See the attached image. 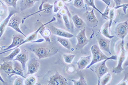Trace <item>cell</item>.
I'll return each mask as SVG.
<instances>
[{
    "label": "cell",
    "mask_w": 128,
    "mask_h": 85,
    "mask_svg": "<svg viewBox=\"0 0 128 85\" xmlns=\"http://www.w3.org/2000/svg\"><path fill=\"white\" fill-rule=\"evenodd\" d=\"M0 69L5 72L10 77L15 75L13 68V61H4L3 64H0Z\"/></svg>",
    "instance_id": "cell-13"
},
{
    "label": "cell",
    "mask_w": 128,
    "mask_h": 85,
    "mask_svg": "<svg viewBox=\"0 0 128 85\" xmlns=\"http://www.w3.org/2000/svg\"><path fill=\"white\" fill-rule=\"evenodd\" d=\"M109 31H110V28H109V21H108L102 26V30H101V33H102L103 36H104L105 38L109 39H113L114 38V36L110 35V32H109Z\"/></svg>",
    "instance_id": "cell-21"
},
{
    "label": "cell",
    "mask_w": 128,
    "mask_h": 85,
    "mask_svg": "<svg viewBox=\"0 0 128 85\" xmlns=\"http://www.w3.org/2000/svg\"><path fill=\"white\" fill-rule=\"evenodd\" d=\"M22 23V19L20 16H18L17 15H13L10 18V19L8 23V26L9 27L13 29L14 30H15L16 31L18 32V33L21 34L22 36L26 38V35L22 31L21 29L20 28V24Z\"/></svg>",
    "instance_id": "cell-4"
},
{
    "label": "cell",
    "mask_w": 128,
    "mask_h": 85,
    "mask_svg": "<svg viewBox=\"0 0 128 85\" xmlns=\"http://www.w3.org/2000/svg\"><path fill=\"white\" fill-rule=\"evenodd\" d=\"M47 2H48V0H42V2H41L40 5V7H39V10H42L43 4L47 3Z\"/></svg>",
    "instance_id": "cell-40"
},
{
    "label": "cell",
    "mask_w": 128,
    "mask_h": 85,
    "mask_svg": "<svg viewBox=\"0 0 128 85\" xmlns=\"http://www.w3.org/2000/svg\"><path fill=\"white\" fill-rule=\"evenodd\" d=\"M24 78L22 77H18V78H16L15 81H14V82L13 83V85H24Z\"/></svg>",
    "instance_id": "cell-36"
},
{
    "label": "cell",
    "mask_w": 128,
    "mask_h": 85,
    "mask_svg": "<svg viewBox=\"0 0 128 85\" xmlns=\"http://www.w3.org/2000/svg\"><path fill=\"white\" fill-rule=\"evenodd\" d=\"M25 38V37H23L21 35H15V36H14L13 38V41H12L11 44L9 47L5 48L4 49V51L0 53V55L7 52L10 51L11 49H13L16 48L20 47V44H21L22 41H24Z\"/></svg>",
    "instance_id": "cell-8"
},
{
    "label": "cell",
    "mask_w": 128,
    "mask_h": 85,
    "mask_svg": "<svg viewBox=\"0 0 128 85\" xmlns=\"http://www.w3.org/2000/svg\"><path fill=\"white\" fill-rule=\"evenodd\" d=\"M32 51L39 59H44L50 57L56 54L58 52L56 49L47 47H39L32 49Z\"/></svg>",
    "instance_id": "cell-2"
},
{
    "label": "cell",
    "mask_w": 128,
    "mask_h": 85,
    "mask_svg": "<svg viewBox=\"0 0 128 85\" xmlns=\"http://www.w3.org/2000/svg\"><path fill=\"white\" fill-rule=\"evenodd\" d=\"M112 74L110 73H107L105 74H104L102 78H100V81L98 83V85H108L109 82L112 80Z\"/></svg>",
    "instance_id": "cell-26"
},
{
    "label": "cell",
    "mask_w": 128,
    "mask_h": 85,
    "mask_svg": "<svg viewBox=\"0 0 128 85\" xmlns=\"http://www.w3.org/2000/svg\"><path fill=\"white\" fill-rule=\"evenodd\" d=\"M72 21L76 27L78 29H82V28L85 27V22L79 15H76V14L72 16Z\"/></svg>",
    "instance_id": "cell-22"
},
{
    "label": "cell",
    "mask_w": 128,
    "mask_h": 85,
    "mask_svg": "<svg viewBox=\"0 0 128 85\" xmlns=\"http://www.w3.org/2000/svg\"><path fill=\"white\" fill-rule=\"evenodd\" d=\"M120 7H123L125 13V14L126 13V11L127 8H128V4H127V3L124 4L123 5H119V6H116V7H114V9H115L116 10H117V9H120Z\"/></svg>",
    "instance_id": "cell-39"
},
{
    "label": "cell",
    "mask_w": 128,
    "mask_h": 85,
    "mask_svg": "<svg viewBox=\"0 0 128 85\" xmlns=\"http://www.w3.org/2000/svg\"><path fill=\"white\" fill-rule=\"evenodd\" d=\"M108 59L103 60L102 63L99 65L98 67L96 68L95 72L97 76L98 77V83L100 81V78L107 73L109 72V69L106 66V62L108 61Z\"/></svg>",
    "instance_id": "cell-10"
},
{
    "label": "cell",
    "mask_w": 128,
    "mask_h": 85,
    "mask_svg": "<svg viewBox=\"0 0 128 85\" xmlns=\"http://www.w3.org/2000/svg\"><path fill=\"white\" fill-rule=\"evenodd\" d=\"M114 2L116 5V6H117L121 5L122 0H114Z\"/></svg>",
    "instance_id": "cell-43"
},
{
    "label": "cell",
    "mask_w": 128,
    "mask_h": 85,
    "mask_svg": "<svg viewBox=\"0 0 128 85\" xmlns=\"http://www.w3.org/2000/svg\"><path fill=\"white\" fill-rule=\"evenodd\" d=\"M40 68V64L36 59H32L28 62V75H34L38 72Z\"/></svg>",
    "instance_id": "cell-9"
},
{
    "label": "cell",
    "mask_w": 128,
    "mask_h": 85,
    "mask_svg": "<svg viewBox=\"0 0 128 85\" xmlns=\"http://www.w3.org/2000/svg\"><path fill=\"white\" fill-rule=\"evenodd\" d=\"M84 3H85L86 5L88 6L92 7L94 9H95L96 11H98L99 13H100L101 15L104 17V14H103V13H102L100 10H99L98 9V7L96 6L95 3H94V0H84Z\"/></svg>",
    "instance_id": "cell-31"
},
{
    "label": "cell",
    "mask_w": 128,
    "mask_h": 85,
    "mask_svg": "<svg viewBox=\"0 0 128 85\" xmlns=\"http://www.w3.org/2000/svg\"><path fill=\"white\" fill-rule=\"evenodd\" d=\"M2 48H3V47H2L0 46V49H2Z\"/></svg>",
    "instance_id": "cell-46"
},
{
    "label": "cell",
    "mask_w": 128,
    "mask_h": 85,
    "mask_svg": "<svg viewBox=\"0 0 128 85\" xmlns=\"http://www.w3.org/2000/svg\"><path fill=\"white\" fill-rule=\"evenodd\" d=\"M40 1V0H21L20 2V11H22L30 9L34 6L35 3Z\"/></svg>",
    "instance_id": "cell-18"
},
{
    "label": "cell",
    "mask_w": 128,
    "mask_h": 85,
    "mask_svg": "<svg viewBox=\"0 0 128 85\" xmlns=\"http://www.w3.org/2000/svg\"><path fill=\"white\" fill-rule=\"evenodd\" d=\"M128 21L121 22L118 24L115 29V33L119 38L122 40H124L125 37L127 36L128 33Z\"/></svg>",
    "instance_id": "cell-7"
},
{
    "label": "cell",
    "mask_w": 128,
    "mask_h": 85,
    "mask_svg": "<svg viewBox=\"0 0 128 85\" xmlns=\"http://www.w3.org/2000/svg\"><path fill=\"white\" fill-rule=\"evenodd\" d=\"M124 45V40H122L120 44V52L119 56L117 58L118 64L113 70V72L115 74L121 73L124 70V68H123V64L126 58V54L128 52L126 51Z\"/></svg>",
    "instance_id": "cell-3"
},
{
    "label": "cell",
    "mask_w": 128,
    "mask_h": 85,
    "mask_svg": "<svg viewBox=\"0 0 128 85\" xmlns=\"http://www.w3.org/2000/svg\"><path fill=\"white\" fill-rule=\"evenodd\" d=\"M74 6L78 9H82L85 7L84 0H74Z\"/></svg>",
    "instance_id": "cell-33"
},
{
    "label": "cell",
    "mask_w": 128,
    "mask_h": 85,
    "mask_svg": "<svg viewBox=\"0 0 128 85\" xmlns=\"http://www.w3.org/2000/svg\"><path fill=\"white\" fill-rule=\"evenodd\" d=\"M48 84L50 85H68L67 79L58 72L51 76L49 78Z\"/></svg>",
    "instance_id": "cell-5"
},
{
    "label": "cell",
    "mask_w": 128,
    "mask_h": 85,
    "mask_svg": "<svg viewBox=\"0 0 128 85\" xmlns=\"http://www.w3.org/2000/svg\"><path fill=\"white\" fill-rule=\"evenodd\" d=\"M16 13H17V12H16V10H10L9 15H8V16L5 18V20L1 23V24H0V39H1L2 36V35L5 32L6 28L8 25V23H9L10 18H11L12 16L15 15Z\"/></svg>",
    "instance_id": "cell-15"
},
{
    "label": "cell",
    "mask_w": 128,
    "mask_h": 85,
    "mask_svg": "<svg viewBox=\"0 0 128 85\" xmlns=\"http://www.w3.org/2000/svg\"><path fill=\"white\" fill-rule=\"evenodd\" d=\"M68 13H69V12ZM68 13L64 14V15H62V17H63V19L64 20V24L66 27V28L67 29H70L71 25H70V17L68 15Z\"/></svg>",
    "instance_id": "cell-34"
},
{
    "label": "cell",
    "mask_w": 128,
    "mask_h": 85,
    "mask_svg": "<svg viewBox=\"0 0 128 85\" xmlns=\"http://www.w3.org/2000/svg\"><path fill=\"white\" fill-rule=\"evenodd\" d=\"M0 81H1L2 83L4 85L6 84V82L4 80V78H2V76L1 75V74H0Z\"/></svg>",
    "instance_id": "cell-44"
},
{
    "label": "cell",
    "mask_w": 128,
    "mask_h": 85,
    "mask_svg": "<svg viewBox=\"0 0 128 85\" xmlns=\"http://www.w3.org/2000/svg\"><path fill=\"white\" fill-rule=\"evenodd\" d=\"M29 60V53L26 50H24L18 54L13 60V61H18L21 64L24 70H25L26 64Z\"/></svg>",
    "instance_id": "cell-11"
},
{
    "label": "cell",
    "mask_w": 128,
    "mask_h": 85,
    "mask_svg": "<svg viewBox=\"0 0 128 85\" xmlns=\"http://www.w3.org/2000/svg\"><path fill=\"white\" fill-rule=\"evenodd\" d=\"M12 50H13V51L9 55L4 57V61H13V60L15 59L16 56L21 52V49L19 47L16 48L12 49Z\"/></svg>",
    "instance_id": "cell-25"
},
{
    "label": "cell",
    "mask_w": 128,
    "mask_h": 85,
    "mask_svg": "<svg viewBox=\"0 0 128 85\" xmlns=\"http://www.w3.org/2000/svg\"><path fill=\"white\" fill-rule=\"evenodd\" d=\"M116 16V9L114 8H112V9H110V11H109V28L110 29L111 26H112V23L113 20L114 19V18Z\"/></svg>",
    "instance_id": "cell-32"
},
{
    "label": "cell",
    "mask_w": 128,
    "mask_h": 85,
    "mask_svg": "<svg viewBox=\"0 0 128 85\" xmlns=\"http://www.w3.org/2000/svg\"><path fill=\"white\" fill-rule=\"evenodd\" d=\"M37 81H38V79H37L36 76L34 75H30L29 77L25 78V80L24 81V85H34L36 84Z\"/></svg>",
    "instance_id": "cell-29"
},
{
    "label": "cell",
    "mask_w": 128,
    "mask_h": 85,
    "mask_svg": "<svg viewBox=\"0 0 128 85\" xmlns=\"http://www.w3.org/2000/svg\"><path fill=\"white\" fill-rule=\"evenodd\" d=\"M109 11H110V9H109V6H107V7L106 8V9H105V11L104 12V13H103V14H104V17L105 18V19H109Z\"/></svg>",
    "instance_id": "cell-38"
},
{
    "label": "cell",
    "mask_w": 128,
    "mask_h": 85,
    "mask_svg": "<svg viewBox=\"0 0 128 85\" xmlns=\"http://www.w3.org/2000/svg\"><path fill=\"white\" fill-rule=\"evenodd\" d=\"M76 38L77 39V44H76L77 49H82L90 42V40L86 37V30L85 28L82 29L79 34L76 36Z\"/></svg>",
    "instance_id": "cell-6"
},
{
    "label": "cell",
    "mask_w": 128,
    "mask_h": 85,
    "mask_svg": "<svg viewBox=\"0 0 128 85\" xmlns=\"http://www.w3.org/2000/svg\"><path fill=\"white\" fill-rule=\"evenodd\" d=\"M98 47L102 51H104L108 52L110 55H112L110 51V39L102 37L99 38L98 40Z\"/></svg>",
    "instance_id": "cell-14"
},
{
    "label": "cell",
    "mask_w": 128,
    "mask_h": 85,
    "mask_svg": "<svg viewBox=\"0 0 128 85\" xmlns=\"http://www.w3.org/2000/svg\"><path fill=\"white\" fill-rule=\"evenodd\" d=\"M128 74L126 73L125 74L124 78L118 84H117V85H128Z\"/></svg>",
    "instance_id": "cell-37"
},
{
    "label": "cell",
    "mask_w": 128,
    "mask_h": 85,
    "mask_svg": "<svg viewBox=\"0 0 128 85\" xmlns=\"http://www.w3.org/2000/svg\"><path fill=\"white\" fill-rule=\"evenodd\" d=\"M50 30L51 32H52V34L56 35V36H59V37H62V38L70 39L75 36L73 34L69 32H68L67 31L64 30L63 29H61V28H59L53 26H51Z\"/></svg>",
    "instance_id": "cell-12"
},
{
    "label": "cell",
    "mask_w": 128,
    "mask_h": 85,
    "mask_svg": "<svg viewBox=\"0 0 128 85\" xmlns=\"http://www.w3.org/2000/svg\"><path fill=\"white\" fill-rule=\"evenodd\" d=\"M46 26H43V27L40 29V34L42 35V36L45 40H46L47 42L48 43H51V35L52 34V32H51V30H49V29L46 28Z\"/></svg>",
    "instance_id": "cell-20"
},
{
    "label": "cell",
    "mask_w": 128,
    "mask_h": 85,
    "mask_svg": "<svg viewBox=\"0 0 128 85\" xmlns=\"http://www.w3.org/2000/svg\"><path fill=\"white\" fill-rule=\"evenodd\" d=\"M94 10L92 9L91 11H88L87 10H86V19L88 20L89 22L90 23H98V20L95 14L94 13Z\"/></svg>",
    "instance_id": "cell-24"
},
{
    "label": "cell",
    "mask_w": 128,
    "mask_h": 85,
    "mask_svg": "<svg viewBox=\"0 0 128 85\" xmlns=\"http://www.w3.org/2000/svg\"><path fill=\"white\" fill-rule=\"evenodd\" d=\"M8 6L16 8L17 6V2L19 0H4Z\"/></svg>",
    "instance_id": "cell-35"
},
{
    "label": "cell",
    "mask_w": 128,
    "mask_h": 85,
    "mask_svg": "<svg viewBox=\"0 0 128 85\" xmlns=\"http://www.w3.org/2000/svg\"><path fill=\"white\" fill-rule=\"evenodd\" d=\"M53 7H54V5H51V4H50V3H46L43 4L42 10H39V11L36 12V13H33L32 14H30V15L27 16H26V17H24V19L22 20V23H24V20H25L27 19V18H28L29 17H30V16L34 15H35V14H36L41 13V12H44V13H47V14L50 13L52 11Z\"/></svg>",
    "instance_id": "cell-17"
},
{
    "label": "cell",
    "mask_w": 128,
    "mask_h": 85,
    "mask_svg": "<svg viewBox=\"0 0 128 85\" xmlns=\"http://www.w3.org/2000/svg\"><path fill=\"white\" fill-rule=\"evenodd\" d=\"M91 55H89L87 56H82L80 57L79 61L77 62V66L79 70H82L86 69V68L91 62Z\"/></svg>",
    "instance_id": "cell-16"
},
{
    "label": "cell",
    "mask_w": 128,
    "mask_h": 85,
    "mask_svg": "<svg viewBox=\"0 0 128 85\" xmlns=\"http://www.w3.org/2000/svg\"><path fill=\"white\" fill-rule=\"evenodd\" d=\"M68 72L70 73H73L74 72V70H75V68L74 66H69V68L68 67Z\"/></svg>",
    "instance_id": "cell-42"
},
{
    "label": "cell",
    "mask_w": 128,
    "mask_h": 85,
    "mask_svg": "<svg viewBox=\"0 0 128 85\" xmlns=\"http://www.w3.org/2000/svg\"><path fill=\"white\" fill-rule=\"evenodd\" d=\"M57 41L62 45L63 47H64L65 48L68 49V50L72 49L71 43L68 38L58 36L57 37Z\"/></svg>",
    "instance_id": "cell-23"
},
{
    "label": "cell",
    "mask_w": 128,
    "mask_h": 85,
    "mask_svg": "<svg viewBox=\"0 0 128 85\" xmlns=\"http://www.w3.org/2000/svg\"><path fill=\"white\" fill-rule=\"evenodd\" d=\"M65 3L63 2L61 0H57L55 1V2L54 4V12L55 13H58L59 11V10L62 8L64 7Z\"/></svg>",
    "instance_id": "cell-28"
},
{
    "label": "cell",
    "mask_w": 128,
    "mask_h": 85,
    "mask_svg": "<svg viewBox=\"0 0 128 85\" xmlns=\"http://www.w3.org/2000/svg\"><path fill=\"white\" fill-rule=\"evenodd\" d=\"M90 51H91L92 55V59L90 64L86 68V69H89V68H90L95 64L99 63V62L102 61L104 60L108 59L117 60V58H118V56L117 55H112L110 57L107 56L98 47V45L96 44H94L92 45L91 48H90Z\"/></svg>",
    "instance_id": "cell-1"
},
{
    "label": "cell",
    "mask_w": 128,
    "mask_h": 85,
    "mask_svg": "<svg viewBox=\"0 0 128 85\" xmlns=\"http://www.w3.org/2000/svg\"><path fill=\"white\" fill-rule=\"evenodd\" d=\"M61 1H62L64 3H67V2H70L71 0H61Z\"/></svg>",
    "instance_id": "cell-45"
},
{
    "label": "cell",
    "mask_w": 128,
    "mask_h": 85,
    "mask_svg": "<svg viewBox=\"0 0 128 85\" xmlns=\"http://www.w3.org/2000/svg\"><path fill=\"white\" fill-rule=\"evenodd\" d=\"M13 68L15 75L20 76L24 78H26V76L24 74V70L22 66L19 61H13Z\"/></svg>",
    "instance_id": "cell-19"
},
{
    "label": "cell",
    "mask_w": 128,
    "mask_h": 85,
    "mask_svg": "<svg viewBox=\"0 0 128 85\" xmlns=\"http://www.w3.org/2000/svg\"><path fill=\"white\" fill-rule=\"evenodd\" d=\"M76 56L75 54L66 53L63 54V57L65 63L67 64H71Z\"/></svg>",
    "instance_id": "cell-30"
},
{
    "label": "cell",
    "mask_w": 128,
    "mask_h": 85,
    "mask_svg": "<svg viewBox=\"0 0 128 85\" xmlns=\"http://www.w3.org/2000/svg\"><path fill=\"white\" fill-rule=\"evenodd\" d=\"M101 1H102L104 3L106 4L108 6H109L111 4V0H101Z\"/></svg>",
    "instance_id": "cell-41"
},
{
    "label": "cell",
    "mask_w": 128,
    "mask_h": 85,
    "mask_svg": "<svg viewBox=\"0 0 128 85\" xmlns=\"http://www.w3.org/2000/svg\"><path fill=\"white\" fill-rule=\"evenodd\" d=\"M79 80H71L74 85H87L88 82L86 81L85 77L82 73L79 74Z\"/></svg>",
    "instance_id": "cell-27"
}]
</instances>
